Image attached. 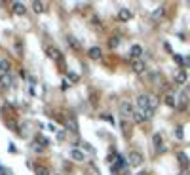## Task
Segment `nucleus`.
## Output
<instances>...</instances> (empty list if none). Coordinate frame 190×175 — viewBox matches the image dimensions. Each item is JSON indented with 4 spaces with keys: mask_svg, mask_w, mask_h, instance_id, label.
Instances as JSON below:
<instances>
[{
    "mask_svg": "<svg viewBox=\"0 0 190 175\" xmlns=\"http://www.w3.org/2000/svg\"><path fill=\"white\" fill-rule=\"evenodd\" d=\"M118 109H120V114H122L124 118H131V116H133V112L137 111V109L133 107V103H131V101H128V99H124V101H120V105H118Z\"/></svg>",
    "mask_w": 190,
    "mask_h": 175,
    "instance_id": "obj_1",
    "label": "nucleus"
},
{
    "mask_svg": "<svg viewBox=\"0 0 190 175\" xmlns=\"http://www.w3.org/2000/svg\"><path fill=\"white\" fill-rule=\"evenodd\" d=\"M142 162H145V156H142L139 151H129V154H128V164H129V166L139 167Z\"/></svg>",
    "mask_w": 190,
    "mask_h": 175,
    "instance_id": "obj_2",
    "label": "nucleus"
},
{
    "mask_svg": "<svg viewBox=\"0 0 190 175\" xmlns=\"http://www.w3.org/2000/svg\"><path fill=\"white\" fill-rule=\"evenodd\" d=\"M12 86H13V76H12V72L0 74V88H2V90H10Z\"/></svg>",
    "mask_w": 190,
    "mask_h": 175,
    "instance_id": "obj_3",
    "label": "nucleus"
},
{
    "mask_svg": "<svg viewBox=\"0 0 190 175\" xmlns=\"http://www.w3.org/2000/svg\"><path fill=\"white\" fill-rule=\"evenodd\" d=\"M46 52H48V55H50L53 61H59V63H63V54L59 52V49H57L55 46H48V48H46Z\"/></svg>",
    "mask_w": 190,
    "mask_h": 175,
    "instance_id": "obj_4",
    "label": "nucleus"
},
{
    "mask_svg": "<svg viewBox=\"0 0 190 175\" xmlns=\"http://www.w3.org/2000/svg\"><path fill=\"white\" fill-rule=\"evenodd\" d=\"M131 69H133L135 74H142V72L147 70V63L142 61V59H135V61H131Z\"/></svg>",
    "mask_w": 190,
    "mask_h": 175,
    "instance_id": "obj_5",
    "label": "nucleus"
},
{
    "mask_svg": "<svg viewBox=\"0 0 190 175\" xmlns=\"http://www.w3.org/2000/svg\"><path fill=\"white\" fill-rule=\"evenodd\" d=\"M118 19H120V21H131L133 19V12L129 10V8H120V10H118Z\"/></svg>",
    "mask_w": 190,
    "mask_h": 175,
    "instance_id": "obj_6",
    "label": "nucleus"
},
{
    "mask_svg": "<svg viewBox=\"0 0 190 175\" xmlns=\"http://www.w3.org/2000/svg\"><path fill=\"white\" fill-rule=\"evenodd\" d=\"M88 57H89V59H95V61H97V59H101V57H103V49H101L99 46H93V48H89V49H88Z\"/></svg>",
    "mask_w": 190,
    "mask_h": 175,
    "instance_id": "obj_7",
    "label": "nucleus"
},
{
    "mask_svg": "<svg viewBox=\"0 0 190 175\" xmlns=\"http://www.w3.org/2000/svg\"><path fill=\"white\" fill-rule=\"evenodd\" d=\"M70 158L74 162H86V152L80 148H70Z\"/></svg>",
    "mask_w": 190,
    "mask_h": 175,
    "instance_id": "obj_8",
    "label": "nucleus"
},
{
    "mask_svg": "<svg viewBox=\"0 0 190 175\" xmlns=\"http://www.w3.org/2000/svg\"><path fill=\"white\" fill-rule=\"evenodd\" d=\"M126 164H128V162H126L120 154H118V156H116V164H112V167H110V169H112V173H118V171L126 169Z\"/></svg>",
    "mask_w": 190,
    "mask_h": 175,
    "instance_id": "obj_9",
    "label": "nucleus"
},
{
    "mask_svg": "<svg viewBox=\"0 0 190 175\" xmlns=\"http://www.w3.org/2000/svg\"><path fill=\"white\" fill-rule=\"evenodd\" d=\"M152 143H154V147H156V151H158V152H163V151H165L162 133H154V137H152Z\"/></svg>",
    "mask_w": 190,
    "mask_h": 175,
    "instance_id": "obj_10",
    "label": "nucleus"
},
{
    "mask_svg": "<svg viewBox=\"0 0 190 175\" xmlns=\"http://www.w3.org/2000/svg\"><path fill=\"white\" fill-rule=\"evenodd\" d=\"M137 107H139V111H147L148 109V95L147 93H141L137 97Z\"/></svg>",
    "mask_w": 190,
    "mask_h": 175,
    "instance_id": "obj_11",
    "label": "nucleus"
},
{
    "mask_svg": "<svg viewBox=\"0 0 190 175\" xmlns=\"http://www.w3.org/2000/svg\"><path fill=\"white\" fill-rule=\"evenodd\" d=\"M141 55H142V46H141V44H133L131 49H129V57L135 61V59H139Z\"/></svg>",
    "mask_w": 190,
    "mask_h": 175,
    "instance_id": "obj_12",
    "label": "nucleus"
},
{
    "mask_svg": "<svg viewBox=\"0 0 190 175\" xmlns=\"http://www.w3.org/2000/svg\"><path fill=\"white\" fill-rule=\"evenodd\" d=\"M12 12H13L15 15H25V13H27V6L23 4V2H13V4H12Z\"/></svg>",
    "mask_w": 190,
    "mask_h": 175,
    "instance_id": "obj_13",
    "label": "nucleus"
},
{
    "mask_svg": "<svg viewBox=\"0 0 190 175\" xmlns=\"http://www.w3.org/2000/svg\"><path fill=\"white\" fill-rule=\"evenodd\" d=\"M186 72H184V69H181V70H177L175 72V76H173V80H175V84H179V86H182L184 82H186Z\"/></svg>",
    "mask_w": 190,
    "mask_h": 175,
    "instance_id": "obj_14",
    "label": "nucleus"
},
{
    "mask_svg": "<svg viewBox=\"0 0 190 175\" xmlns=\"http://www.w3.org/2000/svg\"><path fill=\"white\" fill-rule=\"evenodd\" d=\"M67 42H68V46L72 48V49H76V52H80V49H82V44H80L78 38L72 36V34H68V36H67Z\"/></svg>",
    "mask_w": 190,
    "mask_h": 175,
    "instance_id": "obj_15",
    "label": "nucleus"
},
{
    "mask_svg": "<svg viewBox=\"0 0 190 175\" xmlns=\"http://www.w3.org/2000/svg\"><path fill=\"white\" fill-rule=\"evenodd\" d=\"M131 120L135 122V124H142V122H147V116H145V112H142V111H135L133 112V116H131Z\"/></svg>",
    "mask_w": 190,
    "mask_h": 175,
    "instance_id": "obj_16",
    "label": "nucleus"
},
{
    "mask_svg": "<svg viewBox=\"0 0 190 175\" xmlns=\"http://www.w3.org/2000/svg\"><path fill=\"white\" fill-rule=\"evenodd\" d=\"M163 15H165V6H158V8H156V10L152 12V19H154V21L162 19Z\"/></svg>",
    "mask_w": 190,
    "mask_h": 175,
    "instance_id": "obj_17",
    "label": "nucleus"
},
{
    "mask_svg": "<svg viewBox=\"0 0 190 175\" xmlns=\"http://www.w3.org/2000/svg\"><path fill=\"white\" fill-rule=\"evenodd\" d=\"M86 175H101V171H99V167L95 166L93 162H89L88 164V169H86Z\"/></svg>",
    "mask_w": 190,
    "mask_h": 175,
    "instance_id": "obj_18",
    "label": "nucleus"
},
{
    "mask_svg": "<svg viewBox=\"0 0 190 175\" xmlns=\"http://www.w3.org/2000/svg\"><path fill=\"white\" fill-rule=\"evenodd\" d=\"M175 95L173 93H165V97H163V101H165V105H169V107H177V101H175Z\"/></svg>",
    "mask_w": 190,
    "mask_h": 175,
    "instance_id": "obj_19",
    "label": "nucleus"
},
{
    "mask_svg": "<svg viewBox=\"0 0 190 175\" xmlns=\"http://www.w3.org/2000/svg\"><path fill=\"white\" fill-rule=\"evenodd\" d=\"M158 105H160V99H158L156 95H148V109L156 111V109H158Z\"/></svg>",
    "mask_w": 190,
    "mask_h": 175,
    "instance_id": "obj_20",
    "label": "nucleus"
},
{
    "mask_svg": "<svg viewBox=\"0 0 190 175\" xmlns=\"http://www.w3.org/2000/svg\"><path fill=\"white\" fill-rule=\"evenodd\" d=\"M186 105H188V97L182 93V95L179 97V101H177V109H179V111H184V109H186Z\"/></svg>",
    "mask_w": 190,
    "mask_h": 175,
    "instance_id": "obj_21",
    "label": "nucleus"
},
{
    "mask_svg": "<svg viewBox=\"0 0 190 175\" xmlns=\"http://www.w3.org/2000/svg\"><path fill=\"white\" fill-rule=\"evenodd\" d=\"M34 173L36 175H52V171H50V167H48V166H36L34 167Z\"/></svg>",
    "mask_w": 190,
    "mask_h": 175,
    "instance_id": "obj_22",
    "label": "nucleus"
},
{
    "mask_svg": "<svg viewBox=\"0 0 190 175\" xmlns=\"http://www.w3.org/2000/svg\"><path fill=\"white\" fill-rule=\"evenodd\" d=\"M32 12H34V13L46 12V4H44V2H38V0H36V2H32Z\"/></svg>",
    "mask_w": 190,
    "mask_h": 175,
    "instance_id": "obj_23",
    "label": "nucleus"
},
{
    "mask_svg": "<svg viewBox=\"0 0 190 175\" xmlns=\"http://www.w3.org/2000/svg\"><path fill=\"white\" fill-rule=\"evenodd\" d=\"M10 69H12L10 61H6V59H2V61H0V74H6V72H12Z\"/></svg>",
    "mask_w": 190,
    "mask_h": 175,
    "instance_id": "obj_24",
    "label": "nucleus"
},
{
    "mask_svg": "<svg viewBox=\"0 0 190 175\" xmlns=\"http://www.w3.org/2000/svg\"><path fill=\"white\" fill-rule=\"evenodd\" d=\"M177 160H179V164H181L182 167H188V156H186L184 152H179V154H177Z\"/></svg>",
    "mask_w": 190,
    "mask_h": 175,
    "instance_id": "obj_25",
    "label": "nucleus"
},
{
    "mask_svg": "<svg viewBox=\"0 0 190 175\" xmlns=\"http://www.w3.org/2000/svg\"><path fill=\"white\" fill-rule=\"evenodd\" d=\"M108 46H110L112 49H116L118 46H120V38H118V36H112V38L108 40Z\"/></svg>",
    "mask_w": 190,
    "mask_h": 175,
    "instance_id": "obj_26",
    "label": "nucleus"
},
{
    "mask_svg": "<svg viewBox=\"0 0 190 175\" xmlns=\"http://www.w3.org/2000/svg\"><path fill=\"white\" fill-rule=\"evenodd\" d=\"M55 137H57V141H63V139L67 137V131H65V130H57V131H55Z\"/></svg>",
    "mask_w": 190,
    "mask_h": 175,
    "instance_id": "obj_27",
    "label": "nucleus"
},
{
    "mask_svg": "<svg viewBox=\"0 0 190 175\" xmlns=\"http://www.w3.org/2000/svg\"><path fill=\"white\" fill-rule=\"evenodd\" d=\"M67 128H68L70 131H76V130H78V126H76V122H74V120H72V122L68 120V122H67Z\"/></svg>",
    "mask_w": 190,
    "mask_h": 175,
    "instance_id": "obj_28",
    "label": "nucleus"
},
{
    "mask_svg": "<svg viewBox=\"0 0 190 175\" xmlns=\"http://www.w3.org/2000/svg\"><path fill=\"white\" fill-rule=\"evenodd\" d=\"M36 145L46 147V145H48V139H46V137H42V135H38V137H36Z\"/></svg>",
    "mask_w": 190,
    "mask_h": 175,
    "instance_id": "obj_29",
    "label": "nucleus"
},
{
    "mask_svg": "<svg viewBox=\"0 0 190 175\" xmlns=\"http://www.w3.org/2000/svg\"><path fill=\"white\" fill-rule=\"evenodd\" d=\"M142 112H145V116H147V120H150V118L154 116V111H152V109H147V111H142Z\"/></svg>",
    "mask_w": 190,
    "mask_h": 175,
    "instance_id": "obj_30",
    "label": "nucleus"
},
{
    "mask_svg": "<svg viewBox=\"0 0 190 175\" xmlns=\"http://www.w3.org/2000/svg\"><path fill=\"white\" fill-rule=\"evenodd\" d=\"M175 137H177V139H182V128H181V126L175 128Z\"/></svg>",
    "mask_w": 190,
    "mask_h": 175,
    "instance_id": "obj_31",
    "label": "nucleus"
},
{
    "mask_svg": "<svg viewBox=\"0 0 190 175\" xmlns=\"http://www.w3.org/2000/svg\"><path fill=\"white\" fill-rule=\"evenodd\" d=\"M120 124H122V128H124V133H129V124H128L126 120H122Z\"/></svg>",
    "mask_w": 190,
    "mask_h": 175,
    "instance_id": "obj_32",
    "label": "nucleus"
},
{
    "mask_svg": "<svg viewBox=\"0 0 190 175\" xmlns=\"http://www.w3.org/2000/svg\"><path fill=\"white\" fill-rule=\"evenodd\" d=\"M78 74H72V72H68V80H72V82H78Z\"/></svg>",
    "mask_w": 190,
    "mask_h": 175,
    "instance_id": "obj_33",
    "label": "nucleus"
},
{
    "mask_svg": "<svg viewBox=\"0 0 190 175\" xmlns=\"http://www.w3.org/2000/svg\"><path fill=\"white\" fill-rule=\"evenodd\" d=\"M173 59H175V61H177L179 65H184V59H182L181 55H173Z\"/></svg>",
    "mask_w": 190,
    "mask_h": 175,
    "instance_id": "obj_34",
    "label": "nucleus"
},
{
    "mask_svg": "<svg viewBox=\"0 0 190 175\" xmlns=\"http://www.w3.org/2000/svg\"><path fill=\"white\" fill-rule=\"evenodd\" d=\"M8 151H10V152H17V148H15V147H13V145L10 143V147H8Z\"/></svg>",
    "mask_w": 190,
    "mask_h": 175,
    "instance_id": "obj_35",
    "label": "nucleus"
},
{
    "mask_svg": "<svg viewBox=\"0 0 190 175\" xmlns=\"http://www.w3.org/2000/svg\"><path fill=\"white\" fill-rule=\"evenodd\" d=\"M137 175H148V171H139Z\"/></svg>",
    "mask_w": 190,
    "mask_h": 175,
    "instance_id": "obj_36",
    "label": "nucleus"
},
{
    "mask_svg": "<svg viewBox=\"0 0 190 175\" xmlns=\"http://www.w3.org/2000/svg\"><path fill=\"white\" fill-rule=\"evenodd\" d=\"M181 175H190V173H188V171H186V173H181Z\"/></svg>",
    "mask_w": 190,
    "mask_h": 175,
    "instance_id": "obj_37",
    "label": "nucleus"
}]
</instances>
